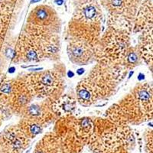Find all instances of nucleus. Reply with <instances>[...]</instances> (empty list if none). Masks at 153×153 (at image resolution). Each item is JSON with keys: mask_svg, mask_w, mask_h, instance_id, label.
<instances>
[{"mask_svg": "<svg viewBox=\"0 0 153 153\" xmlns=\"http://www.w3.org/2000/svg\"><path fill=\"white\" fill-rule=\"evenodd\" d=\"M129 71L119 65H107L96 62L75 88L77 103L83 107L95 105L114 96L118 87L124 80Z\"/></svg>", "mask_w": 153, "mask_h": 153, "instance_id": "obj_1", "label": "nucleus"}, {"mask_svg": "<svg viewBox=\"0 0 153 153\" xmlns=\"http://www.w3.org/2000/svg\"><path fill=\"white\" fill-rule=\"evenodd\" d=\"M131 32L107 26L96 45V62L123 67L128 51L132 47Z\"/></svg>", "mask_w": 153, "mask_h": 153, "instance_id": "obj_2", "label": "nucleus"}, {"mask_svg": "<svg viewBox=\"0 0 153 153\" xmlns=\"http://www.w3.org/2000/svg\"><path fill=\"white\" fill-rule=\"evenodd\" d=\"M65 66L57 64L51 69L38 72H28L22 75L35 99L55 100L65 90Z\"/></svg>", "mask_w": 153, "mask_h": 153, "instance_id": "obj_3", "label": "nucleus"}, {"mask_svg": "<svg viewBox=\"0 0 153 153\" xmlns=\"http://www.w3.org/2000/svg\"><path fill=\"white\" fill-rule=\"evenodd\" d=\"M104 31L102 12L96 5L88 4L76 10L71 19L68 24L66 38H80L97 45Z\"/></svg>", "mask_w": 153, "mask_h": 153, "instance_id": "obj_4", "label": "nucleus"}, {"mask_svg": "<svg viewBox=\"0 0 153 153\" xmlns=\"http://www.w3.org/2000/svg\"><path fill=\"white\" fill-rule=\"evenodd\" d=\"M61 29L62 22L55 11L48 6L41 5L30 12L22 31L43 40L53 35H60Z\"/></svg>", "mask_w": 153, "mask_h": 153, "instance_id": "obj_5", "label": "nucleus"}, {"mask_svg": "<svg viewBox=\"0 0 153 153\" xmlns=\"http://www.w3.org/2000/svg\"><path fill=\"white\" fill-rule=\"evenodd\" d=\"M13 63H39L46 60L43 40L34 38L22 31L18 35Z\"/></svg>", "mask_w": 153, "mask_h": 153, "instance_id": "obj_6", "label": "nucleus"}, {"mask_svg": "<svg viewBox=\"0 0 153 153\" xmlns=\"http://www.w3.org/2000/svg\"><path fill=\"white\" fill-rule=\"evenodd\" d=\"M75 116L58 118L54 125L53 132L60 138L69 153H81L85 145L81 141L75 126Z\"/></svg>", "mask_w": 153, "mask_h": 153, "instance_id": "obj_7", "label": "nucleus"}, {"mask_svg": "<svg viewBox=\"0 0 153 153\" xmlns=\"http://www.w3.org/2000/svg\"><path fill=\"white\" fill-rule=\"evenodd\" d=\"M66 39L67 54L72 64L84 66L96 62V45L80 38L68 37Z\"/></svg>", "mask_w": 153, "mask_h": 153, "instance_id": "obj_8", "label": "nucleus"}, {"mask_svg": "<svg viewBox=\"0 0 153 153\" xmlns=\"http://www.w3.org/2000/svg\"><path fill=\"white\" fill-rule=\"evenodd\" d=\"M31 140L19 126H11L0 135V153H23Z\"/></svg>", "mask_w": 153, "mask_h": 153, "instance_id": "obj_9", "label": "nucleus"}, {"mask_svg": "<svg viewBox=\"0 0 153 153\" xmlns=\"http://www.w3.org/2000/svg\"><path fill=\"white\" fill-rule=\"evenodd\" d=\"M33 94L22 76L13 79V87L8 102L12 114L21 117L25 109L34 100Z\"/></svg>", "mask_w": 153, "mask_h": 153, "instance_id": "obj_10", "label": "nucleus"}, {"mask_svg": "<svg viewBox=\"0 0 153 153\" xmlns=\"http://www.w3.org/2000/svg\"><path fill=\"white\" fill-rule=\"evenodd\" d=\"M52 99L39 100V101L31 102L22 112L21 118L34 120L44 127L54 123L57 117L52 110Z\"/></svg>", "mask_w": 153, "mask_h": 153, "instance_id": "obj_11", "label": "nucleus"}, {"mask_svg": "<svg viewBox=\"0 0 153 153\" xmlns=\"http://www.w3.org/2000/svg\"><path fill=\"white\" fill-rule=\"evenodd\" d=\"M33 153H69L62 142L54 132L45 134L38 140L34 148Z\"/></svg>", "mask_w": 153, "mask_h": 153, "instance_id": "obj_12", "label": "nucleus"}, {"mask_svg": "<svg viewBox=\"0 0 153 153\" xmlns=\"http://www.w3.org/2000/svg\"><path fill=\"white\" fill-rule=\"evenodd\" d=\"M77 103L75 94H63L61 97L53 100V112L57 119L68 116H75L77 110Z\"/></svg>", "mask_w": 153, "mask_h": 153, "instance_id": "obj_13", "label": "nucleus"}, {"mask_svg": "<svg viewBox=\"0 0 153 153\" xmlns=\"http://www.w3.org/2000/svg\"><path fill=\"white\" fill-rule=\"evenodd\" d=\"M44 51L46 59L51 61H57L59 59V54L61 51V38L60 35H53L43 39Z\"/></svg>", "mask_w": 153, "mask_h": 153, "instance_id": "obj_14", "label": "nucleus"}, {"mask_svg": "<svg viewBox=\"0 0 153 153\" xmlns=\"http://www.w3.org/2000/svg\"><path fill=\"white\" fill-rule=\"evenodd\" d=\"M17 125L30 139H34L42 134L45 128L40 123L26 118H21Z\"/></svg>", "mask_w": 153, "mask_h": 153, "instance_id": "obj_15", "label": "nucleus"}, {"mask_svg": "<svg viewBox=\"0 0 153 153\" xmlns=\"http://www.w3.org/2000/svg\"><path fill=\"white\" fill-rule=\"evenodd\" d=\"M141 58V56L139 54L138 47H131L128 51L126 59L123 63V67L128 71H132L135 67L139 65V60Z\"/></svg>", "mask_w": 153, "mask_h": 153, "instance_id": "obj_16", "label": "nucleus"}, {"mask_svg": "<svg viewBox=\"0 0 153 153\" xmlns=\"http://www.w3.org/2000/svg\"><path fill=\"white\" fill-rule=\"evenodd\" d=\"M131 150L125 146H121L118 148L106 150V151L103 152L101 153H130Z\"/></svg>", "mask_w": 153, "mask_h": 153, "instance_id": "obj_17", "label": "nucleus"}, {"mask_svg": "<svg viewBox=\"0 0 153 153\" xmlns=\"http://www.w3.org/2000/svg\"><path fill=\"white\" fill-rule=\"evenodd\" d=\"M85 71L86 70L84 69V68H78V69H76V74L77 76H83V75L84 74V73H85Z\"/></svg>", "mask_w": 153, "mask_h": 153, "instance_id": "obj_18", "label": "nucleus"}, {"mask_svg": "<svg viewBox=\"0 0 153 153\" xmlns=\"http://www.w3.org/2000/svg\"><path fill=\"white\" fill-rule=\"evenodd\" d=\"M42 70H44V68H42V67H41V68H37V67H35V68H28V72H38L41 71Z\"/></svg>", "mask_w": 153, "mask_h": 153, "instance_id": "obj_19", "label": "nucleus"}, {"mask_svg": "<svg viewBox=\"0 0 153 153\" xmlns=\"http://www.w3.org/2000/svg\"><path fill=\"white\" fill-rule=\"evenodd\" d=\"M145 79H146V75H145L143 73H141V72H140V73H139L137 76L138 81L142 82V81H143Z\"/></svg>", "mask_w": 153, "mask_h": 153, "instance_id": "obj_20", "label": "nucleus"}, {"mask_svg": "<svg viewBox=\"0 0 153 153\" xmlns=\"http://www.w3.org/2000/svg\"><path fill=\"white\" fill-rule=\"evenodd\" d=\"M66 75L68 78H73L74 76H75V73L71 70H68V71L66 72Z\"/></svg>", "mask_w": 153, "mask_h": 153, "instance_id": "obj_21", "label": "nucleus"}, {"mask_svg": "<svg viewBox=\"0 0 153 153\" xmlns=\"http://www.w3.org/2000/svg\"><path fill=\"white\" fill-rule=\"evenodd\" d=\"M5 74H4V72H2V71H0V85L3 83L4 80H5Z\"/></svg>", "mask_w": 153, "mask_h": 153, "instance_id": "obj_22", "label": "nucleus"}, {"mask_svg": "<svg viewBox=\"0 0 153 153\" xmlns=\"http://www.w3.org/2000/svg\"><path fill=\"white\" fill-rule=\"evenodd\" d=\"M38 65H22L21 68L23 69H26V68H35V67H38Z\"/></svg>", "mask_w": 153, "mask_h": 153, "instance_id": "obj_23", "label": "nucleus"}, {"mask_svg": "<svg viewBox=\"0 0 153 153\" xmlns=\"http://www.w3.org/2000/svg\"><path fill=\"white\" fill-rule=\"evenodd\" d=\"M16 71V68L15 66H10L8 68V73L9 74H14Z\"/></svg>", "mask_w": 153, "mask_h": 153, "instance_id": "obj_24", "label": "nucleus"}, {"mask_svg": "<svg viewBox=\"0 0 153 153\" xmlns=\"http://www.w3.org/2000/svg\"><path fill=\"white\" fill-rule=\"evenodd\" d=\"M134 73H135V71H129V73H128V74H127V76H128V77H127V79H128V80H129V79L131 78V77H132V75L134 74Z\"/></svg>", "mask_w": 153, "mask_h": 153, "instance_id": "obj_25", "label": "nucleus"}, {"mask_svg": "<svg viewBox=\"0 0 153 153\" xmlns=\"http://www.w3.org/2000/svg\"><path fill=\"white\" fill-rule=\"evenodd\" d=\"M55 3L57 5H61L64 3V0H55Z\"/></svg>", "mask_w": 153, "mask_h": 153, "instance_id": "obj_26", "label": "nucleus"}, {"mask_svg": "<svg viewBox=\"0 0 153 153\" xmlns=\"http://www.w3.org/2000/svg\"><path fill=\"white\" fill-rule=\"evenodd\" d=\"M41 0H31V4H34V3H36V2H39Z\"/></svg>", "mask_w": 153, "mask_h": 153, "instance_id": "obj_27", "label": "nucleus"}]
</instances>
